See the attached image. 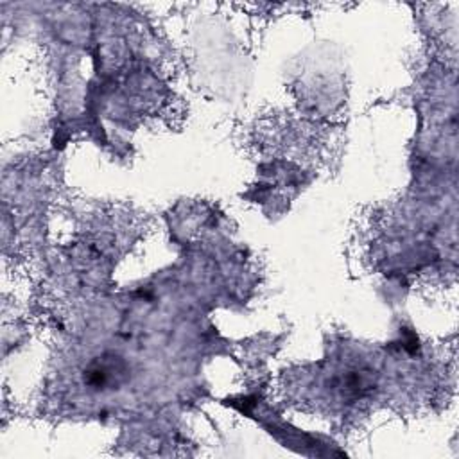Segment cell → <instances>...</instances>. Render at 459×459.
<instances>
[{
    "label": "cell",
    "mask_w": 459,
    "mask_h": 459,
    "mask_svg": "<svg viewBox=\"0 0 459 459\" xmlns=\"http://www.w3.org/2000/svg\"><path fill=\"white\" fill-rule=\"evenodd\" d=\"M335 387L341 398L348 402H355L373 393L375 377L371 371L364 368H350L335 380Z\"/></svg>",
    "instance_id": "2"
},
{
    "label": "cell",
    "mask_w": 459,
    "mask_h": 459,
    "mask_svg": "<svg viewBox=\"0 0 459 459\" xmlns=\"http://www.w3.org/2000/svg\"><path fill=\"white\" fill-rule=\"evenodd\" d=\"M126 368L117 357H99L84 371V382L91 389H108L118 385L124 378Z\"/></svg>",
    "instance_id": "1"
}]
</instances>
